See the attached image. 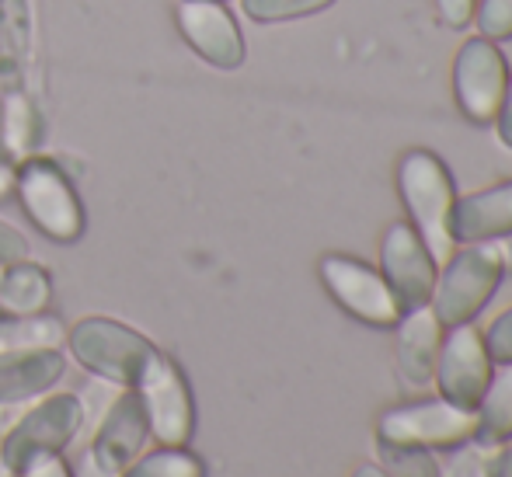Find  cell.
<instances>
[{"label":"cell","instance_id":"obj_1","mask_svg":"<svg viewBox=\"0 0 512 477\" xmlns=\"http://www.w3.org/2000/svg\"><path fill=\"white\" fill-rule=\"evenodd\" d=\"M398 195L408 209V223L418 230L436 265H443L457 251V237H453L457 185L443 157L432 150H408L398 161Z\"/></svg>","mask_w":512,"mask_h":477},{"label":"cell","instance_id":"obj_2","mask_svg":"<svg viewBox=\"0 0 512 477\" xmlns=\"http://www.w3.org/2000/svg\"><path fill=\"white\" fill-rule=\"evenodd\" d=\"M502 269L495 244H460L443 265H439L436 289H432V314L439 317L443 328H457V324H474L481 310L492 303V296L502 286Z\"/></svg>","mask_w":512,"mask_h":477},{"label":"cell","instance_id":"obj_3","mask_svg":"<svg viewBox=\"0 0 512 477\" xmlns=\"http://www.w3.org/2000/svg\"><path fill=\"white\" fill-rule=\"evenodd\" d=\"M478 432V418L471 408H457L446 397H429V401H411L384 411L377 422L380 443L418 446V450L446 453L471 443Z\"/></svg>","mask_w":512,"mask_h":477},{"label":"cell","instance_id":"obj_4","mask_svg":"<svg viewBox=\"0 0 512 477\" xmlns=\"http://www.w3.org/2000/svg\"><path fill=\"white\" fill-rule=\"evenodd\" d=\"M14 189L21 195L28 220L46 237L60 244H70L84 234V209L77 199L70 178L60 171L56 161L46 157H25V164L14 175Z\"/></svg>","mask_w":512,"mask_h":477},{"label":"cell","instance_id":"obj_5","mask_svg":"<svg viewBox=\"0 0 512 477\" xmlns=\"http://www.w3.org/2000/svg\"><path fill=\"white\" fill-rule=\"evenodd\" d=\"M317 276L345 314L370 324V328H394L405 314V307L398 303L394 289L387 286V279L380 276V269L359 262V258L324 255L317 262Z\"/></svg>","mask_w":512,"mask_h":477},{"label":"cell","instance_id":"obj_6","mask_svg":"<svg viewBox=\"0 0 512 477\" xmlns=\"http://www.w3.org/2000/svg\"><path fill=\"white\" fill-rule=\"evenodd\" d=\"M70 349L84 370L112 383H136L147 370L150 356L157 352L143 335H136L119 321H108V317H84L70 331Z\"/></svg>","mask_w":512,"mask_h":477},{"label":"cell","instance_id":"obj_7","mask_svg":"<svg viewBox=\"0 0 512 477\" xmlns=\"http://www.w3.org/2000/svg\"><path fill=\"white\" fill-rule=\"evenodd\" d=\"M509 88V63L499 42L474 35L464 39L457 60H453V91L457 105L474 126H492Z\"/></svg>","mask_w":512,"mask_h":477},{"label":"cell","instance_id":"obj_8","mask_svg":"<svg viewBox=\"0 0 512 477\" xmlns=\"http://www.w3.org/2000/svg\"><path fill=\"white\" fill-rule=\"evenodd\" d=\"M492 370L495 359L488 352L485 331L474 328V324H457V328H446L443 345H439L436 383L432 387L450 404L474 411L488 380H492Z\"/></svg>","mask_w":512,"mask_h":477},{"label":"cell","instance_id":"obj_9","mask_svg":"<svg viewBox=\"0 0 512 477\" xmlns=\"http://www.w3.org/2000/svg\"><path fill=\"white\" fill-rule=\"evenodd\" d=\"M84 422V404L74 394H56L42 401L35 411H28L0 446V464L7 471H21L39 453H60L74 443Z\"/></svg>","mask_w":512,"mask_h":477},{"label":"cell","instance_id":"obj_10","mask_svg":"<svg viewBox=\"0 0 512 477\" xmlns=\"http://www.w3.org/2000/svg\"><path fill=\"white\" fill-rule=\"evenodd\" d=\"M140 401L147 411V425L164 446H185L196 429V408L185 373L175 359L154 352L147 370L140 373Z\"/></svg>","mask_w":512,"mask_h":477},{"label":"cell","instance_id":"obj_11","mask_svg":"<svg viewBox=\"0 0 512 477\" xmlns=\"http://www.w3.org/2000/svg\"><path fill=\"white\" fill-rule=\"evenodd\" d=\"M380 276L394 289L398 303L405 310L425 307L436 289L439 265L418 230L408 220H398L387 227L384 241H380Z\"/></svg>","mask_w":512,"mask_h":477},{"label":"cell","instance_id":"obj_12","mask_svg":"<svg viewBox=\"0 0 512 477\" xmlns=\"http://www.w3.org/2000/svg\"><path fill=\"white\" fill-rule=\"evenodd\" d=\"M178 28L185 42L216 70H237L244 63V35L223 0H182Z\"/></svg>","mask_w":512,"mask_h":477},{"label":"cell","instance_id":"obj_13","mask_svg":"<svg viewBox=\"0 0 512 477\" xmlns=\"http://www.w3.org/2000/svg\"><path fill=\"white\" fill-rule=\"evenodd\" d=\"M398 331V373L411 390H432L436 383V359L439 345H443L446 328L439 324V317L432 314V307H411L401 314V321L394 324Z\"/></svg>","mask_w":512,"mask_h":477},{"label":"cell","instance_id":"obj_14","mask_svg":"<svg viewBox=\"0 0 512 477\" xmlns=\"http://www.w3.org/2000/svg\"><path fill=\"white\" fill-rule=\"evenodd\" d=\"M147 443V411H143L140 394H119L108 408L105 422L98 425V436L91 443V460L105 471L119 474L129 460L140 457Z\"/></svg>","mask_w":512,"mask_h":477},{"label":"cell","instance_id":"obj_15","mask_svg":"<svg viewBox=\"0 0 512 477\" xmlns=\"http://www.w3.org/2000/svg\"><path fill=\"white\" fill-rule=\"evenodd\" d=\"M512 234V178L492 189L457 195L453 206V237L460 244H485Z\"/></svg>","mask_w":512,"mask_h":477},{"label":"cell","instance_id":"obj_16","mask_svg":"<svg viewBox=\"0 0 512 477\" xmlns=\"http://www.w3.org/2000/svg\"><path fill=\"white\" fill-rule=\"evenodd\" d=\"M67 373L60 349H18L0 352V404L28 401L49 390Z\"/></svg>","mask_w":512,"mask_h":477},{"label":"cell","instance_id":"obj_17","mask_svg":"<svg viewBox=\"0 0 512 477\" xmlns=\"http://www.w3.org/2000/svg\"><path fill=\"white\" fill-rule=\"evenodd\" d=\"M32 53V11L28 0H0V84L18 88Z\"/></svg>","mask_w":512,"mask_h":477},{"label":"cell","instance_id":"obj_18","mask_svg":"<svg viewBox=\"0 0 512 477\" xmlns=\"http://www.w3.org/2000/svg\"><path fill=\"white\" fill-rule=\"evenodd\" d=\"M474 418H478V432H474L478 443H512V363H495L492 380L474 408Z\"/></svg>","mask_w":512,"mask_h":477},{"label":"cell","instance_id":"obj_19","mask_svg":"<svg viewBox=\"0 0 512 477\" xmlns=\"http://www.w3.org/2000/svg\"><path fill=\"white\" fill-rule=\"evenodd\" d=\"M49 296H53V283H49V272L42 265L14 262L0 272V307L11 314H42Z\"/></svg>","mask_w":512,"mask_h":477},{"label":"cell","instance_id":"obj_20","mask_svg":"<svg viewBox=\"0 0 512 477\" xmlns=\"http://www.w3.org/2000/svg\"><path fill=\"white\" fill-rule=\"evenodd\" d=\"M0 143L11 157L25 161L32 157V150L42 143V122L35 105L21 95L18 88H11V95L4 98V119H0Z\"/></svg>","mask_w":512,"mask_h":477},{"label":"cell","instance_id":"obj_21","mask_svg":"<svg viewBox=\"0 0 512 477\" xmlns=\"http://www.w3.org/2000/svg\"><path fill=\"white\" fill-rule=\"evenodd\" d=\"M63 342V328L53 317L25 314V317H0V352L18 349H56Z\"/></svg>","mask_w":512,"mask_h":477},{"label":"cell","instance_id":"obj_22","mask_svg":"<svg viewBox=\"0 0 512 477\" xmlns=\"http://www.w3.org/2000/svg\"><path fill=\"white\" fill-rule=\"evenodd\" d=\"M377 464L384 467L387 477H443L436 453L418 450V446L380 443L377 439Z\"/></svg>","mask_w":512,"mask_h":477},{"label":"cell","instance_id":"obj_23","mask_svg":"<svg viewBox=\"0 0 512 477\" xmlns=\"http://www.w3.org/2000/svg\"><path fill=\"white\" fill-rule=\"evenodd\" d=\"M122 477H206V467L196 453H185L182 446H164L161 453H150L143 460L136 457V464Z\"/></svg>","mask_w":512,"mask_h":477},{"label":"cell","instance_id":"obj_24","mask_svg":"<svg viewBox=\"0 0 512 477\" xmlns=\"http://www.w3.org/2000/svg\"><path fill=\"white\" fill-rule=\"evenodd\" d=\"M244 14L258 25H279V21H297L331 7L335 0H241Z\"/></svg>","mask_w":512,"mask_h":477},{"label":"cell","instance_id":"obj_25","mask_svg":"<svg viewBox=\"0 0 512 477\" xmlns=\"http://www.w3.org/2000/svg\"><path fill=\"white\" fill-rule=\"evenodd\" d=\"M488 450H492V446L471 439V443L457 446V450H446V453H450V460H446V464H439V471H443V477H488L485 474Z\"/></svg>","mask_w":512,"mask_h":477},{"label":"cell","instance_id":"obj_26","mask_svg":"<svg viewBox=\"0 0 512 477\" xmlns=\"http://www.w3.org/2000/svg\"><path fill=\"white\" fill-rule=\"evenodd\" d=\"M478 14V32L492 42H506L512 39V0H478L474 7Z\"/></svg>","mask_w":512,"mask_h":477},{"label":"cell","instance_id":"obj_27","mask_svg":"<svg viewBox=\"0 0 512 477\" xmlns=\"http://www.w3.org/2000/svg\"><path fill=\"white\" fill-rule=\"evenodd\" d=\"M485 342L495 363H512V307L495 317L492 328L485 331Z\"/></svg>","mask_w":512,"mask_h":477},{"label":"cell","instance_id":"obj_28","mask_svg":"<svg viewBox=\"0 0 512 477\" xmlns=\"http://www.w3.org/2000/svg\"><path fill=\"white\" fill-rule=\"evenodd\" d=\"M28 258V241L21 230H14L11 223L0 220V272L14 262H25Z\"/></svg>","mask_w":512,"mask_h":477},{"label":"cell","instance_id":"obj_29","mask_svg":"<svg viewBox=\"0 0 512 477\" xmlns=\"http://www.w3.org/2000/svg\"><path fill=\"white\" fill-rule=\"evenodd\" d=\"M474 7H478V0H436L439 18H443L450 28H464V25H471Z\"/></svg>","mask_w":512,"mask_h":477},{"label":"cell","instance_id":"obj_30","mask_svg":"<svg viewBox=\"0 0 512 477\" xmlns=\"http://www.w3.org/2000/svg\"><path fill=\"white\" fill-rule=\"evenodd\" d=\"M21 477H70L67 464H63L56 453H39V457H32L25 467L18 471Z\"/></svg>","mask_w":512,"mask_h":477},{"label":"cell","instance_id":"obj_31","mask_svg":"<svg viewBox=\"0 0 512 477\" xmlns=\"http://www.w3.org/2000/svg\"><path fill=\"white\" fill-rule=\"evenodd\" d=\"M488 477H512V443L492 446L488 450V464H485Z\"/></svg>","mask_w":512,"mask_h":477},{"label":"cell","instance_id":"obj_32","mask_svg":"<svg viewBox=\"0 0 512 477\" xmlns=\"http://www.w3.org/2000/svg\"><path fill=\"white\" fill-rule=\"evenodd\" d=\"M495 133H499L502 147L512 150V74H509V88H506V98H502V108H499V115H495Z\"/></svg>","mask_w":512,"mask_h":477},{"label":"cell","instance_id":"obj_33","mask_svg":"<svg viewBox=\"0 0 512 477\" xmlns=\"http://www.w3.org/2000/svg\"><path fill=\"white\" fill-rule=\"evenodd\" d=\"M77 477H115V474L105 471V467H98L95 460H91V453H84L81 464H77Z\"/></svg>","mask_w":512,"mask_h":477},{"label":"cell","instance_id":"obj_34","mask_svg":"<svg viewBox=\"0 0 512 477\" xmlns=\"http://www.w3.org/2000/svg\"><path fill=\"white\" fill-rule=\"evenodd\" d=\"M492 244H495V255H499L502 269H506V272H512V234L499 237V241H492Z\"/></svg>","mask_w":512,"mask_h":477},{"label":"cell","instance_id":"obj_35","mask_svg":"<svg viewBox=\"0 0 512 477\" xmlns=\"http://www.w3.org/2000/svg\"><path fill=\"white\" fill-rule=\"evenodd\" d=\"M14 175H18V171H14L7 161H0V199H7V192L14 189Z\"/></svg>","mask_w":512,"mask_h":477},{"label":"cell","instance_id":"obj_36","mask_svg":"<svg viewBox=\"0 0 512 477\" xmlns=\"http://www.w3.org/2000/svg\"><path fill=\"white\" fill-rule=\"evenodd\" d=\"M352 477H387V471L377 464V460H370V464H359L356 471H352Z\"/></svg>","mask_w":512,"mask_h":477},{"label":"cell","instance_id":"obj_37","mask_svg":"<svg viewBox=\"0 0 512 477\" xmlns=\"http://www.w3.org/2000/svg\"><path fill=\"white\" fill-rule=\"evenodd\" d=\"M0 119H4V98H0Z\"/></svg>","mask_w":512,"mask_h":477}]
</instances>
